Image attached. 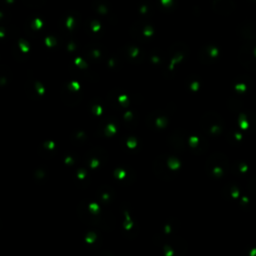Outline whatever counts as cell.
<instances>
[{
	"label": "cell",
	"instance_id": "1",
	"mask_svg": "<svg viewBox=\"0 0 256 256\" xmlns=\"http://www.w3.org/2000/svg\"><path fill=\"white\" fill-rule=\"evenodd\" d=\"M235 4L232 0H220L218 11L221 14H230L234 11Z\"/></svg>",
	"mask_w": 256,
	"mask_h": 256
}]
</instances>
